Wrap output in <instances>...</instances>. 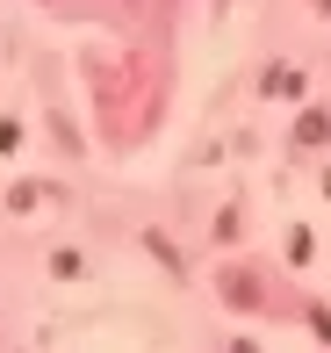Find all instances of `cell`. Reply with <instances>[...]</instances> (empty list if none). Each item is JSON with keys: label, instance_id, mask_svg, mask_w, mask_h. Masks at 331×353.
<instances>
[{"label": "cell", "instance_id": "obj_1", "mask_svg": "<svg viewBox=\"0 0 331 353\" xmlns=\"http://www.w3.org/2000/svg\"><path fill=\"white\" fill-rule=\"evenodd\" d=\"M216 288H224V303H238V310H259V303H266V288H259V274H245V267H231V274L216 281Z\"/></svg>", "mask_w": 331, "mask_h": 353}, {"label": "cell", "instance_id": "obj_2", "mask_svg": "<svg viewBox=\"0 0 331 353\" xmlns=\"http://www.w3.org/2000/svg\"><path fill=\"white\" fill-rule=\"evenodd\" d=\"M331 137V108H303V123H295V144H324Z\"/></svg>", "mask_w": 331, "mask_h": 353}, {"label": "cell", "instance_id": "obj_3", "mask_svg": "<svg viewBox=\"0 0 331 353\" xmlns=\"http://www.w3.org/2000/svg\"><path fill=\"white\" fill-rule=\"evenodd\" d=\"M317 8H324V14H331V0H317Z\"/></svg>", "mask_w": 331, "mask_h": 353}]
</instances>
